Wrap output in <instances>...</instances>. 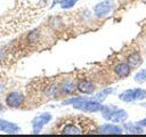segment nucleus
Instances as JSON below:
<instances>
[{
  "label": "nucleus",
  "mask_w": 146,
  "mask_h": 137,
  "mask_svg": "<svg viewBox=\"0 0 146 137\" xmlns=\"http://www.w3.org/2000/svg\"><path fill=\"white\" fill-rule=\"evenodd\" d=\"M54 132L65 135H79L97 132V127L92 120L86 116H66L62 118L54 127Z\"/></svg>",
  "instance_id": "obj_1"
},
{
  "label": "nucleus",
  "mask_w": 146,
  "mask_h": 137,
  "mask_svg": "<svg viewBox=\"0 0 146 137\" xmlns=\"http://www.w3.org/2000/svg\"><path fill=\"white\" fill-rule=\"evenodd\" d=\"M63 104H72L74 108L81 110L84 112H98L102 111L103 105L99 100H91V99H84V98H72L64 100Z\"/></svg>",
  "instance_id": "obj_2"
},
{
  "label": "nucleus",
  "mask_w": 146,
  "mask_h": 137,
  "mask_svg": "<svg viewBox=\"0 0 146 137\" xmlns=\"http://www.w3.org/2000/svg\"><path fill=\"white\" fill-rule=\"evenodd\" d=\"M102 115L106 120H111L113 122H122L127 119L128 114L124 110L121 108H114L112 110L110 106H103L102 108Z\"/></svg>",
  "instance_id": "obj_3"
},
{
  "label": "nucleus",
  "mask_w": 146,
  "mask_h": 137,
  "mask_svg": "<svg viewBox=\"0 0 146 137\" xmlns=\"http://www.w3.org/2000/svg\"><path fill=\"white\" fill-rule=\"evenodd\" d=\"M6 105L10 108H19L25 103V97L21 91H11L6 96Z\"/></svg>",
  "instance_id": "obj_4"
},
{
  "label": "nucleus",
  "mask_w": 146,
  "mask_h": 137,
  "mask_svg": "<svg viewBox=\"0 0 146 137\" xmlns=\"http://www.w3.org/2000/svg\"><path fill=\"white\" fill-rule=\"evenodd\" d=\"M119 98L123 102H132V100H138V99H144L146 98V90H143L140 88L136 89H129L119 95Z\"/></svg>",
  "instance_id": "obj_5"
},
{
  "label": "nucleus",
  "mask_w": 146,
  "mask_h": 137,
  "mask_svg": "<svg viewBox=\"0 0 146 137\" xmlns=\"http://www.w3.org/2000/svg\"><path fill=\"white\" fill-rule=\"evenodd\" d=\"M51 119H52V116H51V114L48 113V112H44V113H41V114L36 115V116L32 120L33 132H34V134L40 132V130H41L48 122H50Z\"/></svg>",
  "instance_id": "obj_6"
},
{
  "label": "nucleus",
  "mask_w": 146,
  "mask_h": 137,
  "mask_svg": "<svg viewBox=\"0 0 146 137\" xmlns=\"http://www.w3.org/2000/svg\"><path fill=\"white\" fill-rule=\"evenodd\" d=\"M113 7H114V3H113L112 0H104V1H102V2H99L95 6L94 14H95L96 17L102 18V17L108 15L112 11Z\"/></svg>",
  "instance_id": "obj_7"
},
{
  "label": "nucleus",
  "mask_w": 146,
  "mask_h": 137,
  "mask_svg": "<svg viewBox=\"0 0 146 137\" xmlns=\"http://www.w3.org/2000/svg\"><path fill=\"white\" fill-rule=\"evenodd\" d=\"M76 89L81 94H92L96 89V86L91 80L82 79L76 83Z\"/></svg>",
  "instance_id": "obj_8"
},
{
  "label": "nucleus",
  "mask_w": 146,
  "mask_h": 137,
  "mask_svg": "<svg viewBox=\"0 0 146 137\" xmlns=\"http://www.w3.org/2000/svg\"><path fill=\"white\" fill-rule=\"evenodd\" d=\"M0 131L7 132V134H15L19 131V127L14 122H10L0 118Z\"/></svg>",
  "instance_id": "obj_9"
},
{
  "label": "nucleus",
  "mask_w": 146,
  "mask_h": 137,
  "mask_svg": "<svg viewBox=\"0 0 146 137\" xmlns=\"http://www.w3.org/2000/svg\"><path fill=\"white\" fill-rule=\"evenodd\" d=\"M130 65L128 63H117L115 66H114V73L119 76V78H124V76H128L129 73H130Z\"/></svg>",
  "instance_id": "obj_10"
},
{
  "label": "nucleus",
  "mask_w": 146,
  "mask_h": 137,
  "mask_svg": "<svg viewBox=\"0 0 146 137\" xmlns=\"http://www.w3.org/2000/svg\"><path fill=\"white\" fill-rule=\"evenodd\" d=\"M97 132H100V134H122V129L119 126L107 123V124L100 126L97 129Z\"/></svg>",
  "instance_id": "obj_11"
},
{
  "label": "nucleus",
  "mask_w": 146,
  "mask_h": 137,
  "mask_svg": "<svg viewBox=\"0 0 146 137\" xmlns=\"http://www.w3.org/2000/svg\"><path fill=\"white\" fill-rule=\"evenodd\" d=\"M128 62V64L130 65V67H132V68H136V67H138L139 65H140V63H141V58H140V56H139V54L138 53H132V54H130L129 56H128V59H127Z\"/></svg>",
  "instance_id": "obj_12"
},
{
  "label": "nucleus",
  "mask_w": 146,
  "mask_h": 137,
  "mask_svg": "<svg viewBox=\"0 0 146 137\" xmlns=\"http://www.w3.org/2000/svg\"><path fill=\"white\" fill-rule=\"evenodd\" d=\"M124 129L129 134H140V132H143V128H139V127H137L132 123H125Z\"/></svg>",
  "instance_id": "obj_13"
},
{
  "label": "nucleus",
  "mask_w": 146,
  "mask_h": 137,
  "mask_svg": "<svg viewBox=\"0 0 146 137\" xmlns=\"http://www.w3.org/2000/svg\"><path fill=\"white\" fill-rule=\"evenodd\" d=\"M112 90H113L112 88H106V89H104V90H102V91L97 92V95H96L97 100H99V102L104 100V99L106 98V96H108V95L112 92Z\"/></svg>",
  "instance_id": "obj_14"
},
{
  "label": "nucleus",
  "mask_w": 146,
  "mask_h": 137,
  "mask_svg": "<svg viewBox=\"0 0 146 137\" xmlns=\"http://www.w3.org/2000/svg\"><path fill=\"white\" fill-rule=\"evenodd\" d=\"M76 1H78V0H63V1L60 2V7H62L63 9L71 8V7H73V6L75 5Z\"/></svg>",
  "instance_id": "obj_15"
},
{
  "label": "nucleus",
  "mask_w": 146,
  "mask_h": 137,
  "mask_svg": "<svg viewBox=\"0 0 146 137\" xmlns=\"http://www.w3.org/2000/svg\"><path fill=\"white\" fill-rule=\"evenodd\" d=\"M135 80L138 81V82H143L146 80V70H143V71H139L136 75H135Z\"/></svg>",
  "instance_id": "obj_16"
},
{
  "label": "nucleus",
  "mask_w": 146,
  "mask_h": 137,
  "mask_svg": "<svg viewBox=\"0 0 146 137\" xmlns=\"http://www.w3.org/2000/svg\"><path fill=\"white\" fill-rule=\"evenodd\" d=\"M5 91V87H3V84H2V82H0V95L2 94Z\"/></svg>",
  "instance_id": "obj_17"
},
{
  "label": "nucleus",
  "mask_w": 146,
  "mask_h": 137,
  "mask_svg": "<svg viewBox=\"0 0 146 137\" xmlns=\"http://www.w3.org/2000/svg\"><path fill=\"white\" fill-rule=\"evenodd\" d=\"M139 124H141V126H145V127H146V119H144V120L139 121Z\"/></svg>",
  "instance_id": "obj_18"
}]
</instances>
